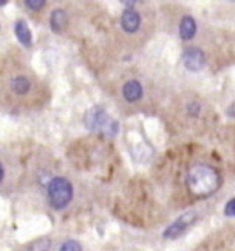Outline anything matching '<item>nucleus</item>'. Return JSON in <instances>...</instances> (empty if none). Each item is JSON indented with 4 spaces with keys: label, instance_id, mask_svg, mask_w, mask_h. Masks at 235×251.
<instances>
[{
    "label": "nucleus",
    "instance_id": "nucleus-1",
    "mask_svg": "<svg viewBox=\"0 0 235 251\" xmlns=\"http://www.w3.org/2000/svg\"><path fill=\"white\" fill-rule=\"evenodd\" d=\"M186 184L192 196L208 198L217 192L221 186V177L219 171L209 164H194L187 171Z\"/></svg>",
    "mask_w": 235,
    "mask_h": 251
},
{
    "label": "nucleus",
    "instance_id": "nucleus-2",
    "mask_svg": "<svg viewBox=\"0 0 235 251\" xmlns=\"http://www.w3.org/2000/svg\"><path fill=\"white\" fill-rule=\"evenodd\" d=\"M84 125L91 131L105 135V137H114L120 130V125L117 120L111 118L110 115L99 105H95L85 112Z\"/></svg>",
    "mask_w": 235,
    "mask_h": 251
},
{
    "label": "nucleus",
    "instance_id": "nucleus-3",
    "mask_svg": "<svg viewBox=\"0 0 235 251\" xmlns=\"http://www.w3.org/2000/svg\"><path fill=\"white\" fill-rule=\"evenodd\" d=\"M47 195L52 208L62 210L73 199V185L64 177L52 178L48 184Z\"/></svg>",
    "mask_w": 235,
    "mask_h": 251
},
{
    "label": "nucleus",
    "instance_id": "nucleus-4",
    "mask_svg": "<svg viewBox=\"0 0 235 251\" xmlns=\"http://www.w3.org/2000/svg\"><path fill=\"white\" fill-rule=\"evenodd\" d=\"M198 220V214L195 211H187L183 213L179 218H176L175 221L169 225L168 228L162 232V237L168 239V240H173L183 235L187 229L190 228L191 225H194L195 221Z\"/></svg>",
    "mask_w": 235,
    "mask_h": 251
},
{
    "label": "nucleus",
    "instance_id": "nucleus-5",
    "mask_svg": "<svg viewBox=\"0 0 235 251\" xmlns=\"http://www.w3.org/2000/svg\"><path fill=\"white\" fill-rule=\"evenodd\" d=\"M183 65L187 71L190 72H198L202 68L205 67L206 57L204 51L198 49V47H190L186 49V51L183 52Z\"/></svg>",
    "mask_w": 235,
    "mask_h": 251
},
{
    "label": "nucleus",
    "instance_id": "nucleus-6",
    "mask_svg": "<svg viewBox=\"0 0 235 251\" xmlns=\"http://www.w3.org/2000/svg\"><path fill=\"white\" fill-rule=\"evenodd\" d=\"M121 28L127 33H135L140 28V15L133 8H127L121 15Z\"/></svg>",
    "mask_w": 235,
    "mask_h": 251
},
{
    "label": "nucleus",
    "instance_id": "nucleus-7",
    "mask_svg": "<svg viewBox=\"0 0 235 251\" xmlns=\"http://www.w3.org/2000/svg\"><path fill=\"white\" fill-rule=\"evenodd\" d=\"M143 96L142 84L138 80H128L123 86V97L128 102H136Z\"/></svg>",
    "mask_w": 235,
    "mask_h": 251
},
{
    "label": "nucleus",
    "instance_id": "nucleus-8",
    "mask_svg": "<svg viewBox=\"0 0 235 251\" xmlns=\"http://www.w3.org/2000/svg\"><path fill=\"white\" fill-rule=\"evenodd\" d=\"M197 33V24L195 20L190 15H184L179 25V35L183 40H190Z\"/></svg>",
    "mask_w": 235,
    "mask_h": 251
},
{
    "label": "nucleus",
    "instance_id": "nucleus-9",
    "mask_svg": "<svg viewBox=\"0 0 235 251\" xmlns=\"http://www.w3.org/2000/svg\"><path fill=\"white\" fill-rule=\"evenodd\" d=\"M14 30L15 36L20 40L21 45L26 46V47H29L32 45V32H30L29 26H28V24H26L25 20H18L15 23Z\"/></svg>",
    "mask_w": 235,
    "mask_h": 251
},
{
    "label": "nucleus",
    "instance_id": "nucleus-10",
    "mask_svg": "<svg viewBox=\"0 0 235 251\" xmlns=\"http://www.w3.org/2000/svg\"><path fill=\"white\" fill-rule=\"evenodd\" d=\"M50 25H51V29L54 32H62L65 29V26L67 25V15L66 13L62 10V8H57L51 13V17H50Z\"/></svg>",
    "mask_w": 235,
    "mask_h": 251
},
{
    "label": "nucleus",
    "instance_id": "nucleus-11",
    "mask_svg": "<svg viewBox=\"0 0 235 251\" xmlns=\"http://www.w3.org/2000/svg\"><path fill=\"white\" fill-rule=\"evenodd\" d=\"M10 87L18 96H23V94L29 93L30 81L25 76H15L14 79L11 80V83H10Z\"/></svg>",
    "mask_w": 235,
    "mask_h": 251
},
{
    "label": "nucleus",
    "instance_id": "nucleus-12",
    "mask_svg": "<svg viewBox=\"0 0 235 251\" xmlns=\"http://www.w3.org/2000/svg\"><path fill=\"white\" fill-rule=\"evenodd\" d=\"M50 249H51V240L48 237H40L33 243H30L25 251H50Z\"/></svg>",
    "mask_w": 235,
    "mask_h": 251
},
{
    "label": "nucleus",
    "instance_id": "nucleus-13",
    "mask_svg": "<svg viewBox=\"0 0 235 251\" xmlns=\"http://www.w3.org/2000/svg\"><path fill=\"white\" fill-rule=\"evenodd\" d=\"M59 251H83L81 244L76 240H66L65 243H62Z\"/></svg>",
    "mask_w": 235,
    "mask_h": 251
},
{
    "label": "nucleus",
    "instance_id": "nucleus-14",
    "mask_svg": "<svg viewBox=\"0 0 235 251\" xmlns=\"http://www.w3.org/2000/svg\"><path fill=\"white\" fill-rule=\"evenodd\" d=\"M25 4L28 6V8L33 10V11H39L45 6L44 0H26Z\"/></svg>",
    "mask_w": 235,
    "mask_h": 251
},
{
    "label": "nucleus",
    "instance_id": "nucleus-15",
    "mask_svg": "<svg viewBox=\"0 0 235 251\" xmlns=\"http://www.w3.org/2000/svg\"><path fill=\"white\" fill-rule=\"evenodd\" d=\"M224 214L227 217H235V198L227 201V204L224 207Z\"/></svg>",
    "mask_w": 235,
    "mask_h": 251
},
{
    "label": "nucleus",
    "instance_id": "nucleus-16",
    "mask_svg": "<svg viewBox=\"0 0 235 251\" xmlns=\"http://www.w3.org/2000/svg\"><path fill=\"white\" fill-rule=\"evenodd\" d=\"M199 111H201V106H199L198 103H190V105L187 106V112L190 113L192 118L198 116Z\"/></svg>",
    "mask_w": 235,
    "mask_h": 251
},
{
    "label": "nucleus",
    "instance_id": "nucleus-17",
    "mask_svg": "<svg viewBox=\"0 0 235 251\" xmlns=\"http://www.w3.org/2000/svg\"><path fill=\"white\" fill-rule=\"evenodd\" d=\"M227 115L230 118L235 119V102H233L230 106L227 108Z\"/></svg>",
    "mask_w": 235,
    "mask_h": 251
}]
</instances>
